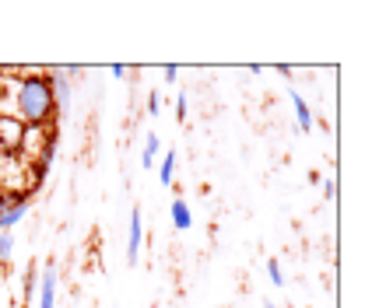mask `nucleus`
<instances>
[{
  "label": "nucleus",
  "mask_w": 365,
  "mask_h": 308,
  "mask_svg": "<svg viewBox=\"0 0 365 308\" xmlns=\"http://www.w3.org/2000/svg\"><path fill=\"white\" fill-rule=\"evenodd\" d=\"M292 105H295V120H299V127H302V130H313V112H309L306 98H302L295 88H292Z\"/></svg>",
  "instance_id": "obj_7"
},
{
  "label": "nucleus",
  "mask_w": 365,
  "mask_h": 308,
  "mask_svg": "<svg viewBox=\"0 0 365 308\" xmlns=\"http://www.w3.org/2000/svg\"><path fill=\"white\" fill-rule=\"evenodd\" d=\"M173 179H176V151H165V158L158 165V182L162 186H173Z\"/></svg>",
  "instance_id": "obj_9"
},
{
  "label": "nucleus",
  "mask_w": 365,
  "mask_h": 308,
  "mask_svg": "<svg viewBox=\"0 0 365 308\" xmlns=\"http://www.w3.org/2000/svg\"><path fill=\"white\" fill-rule=\"evenodd\" d=\"M11 256H14V238L11 231H0V266L11 263Z\"/></svg>",
  "instance_id": "obj_10"
},
{
  "label": "nucleus",
  "mask_w": 365,
  "mask_h": 308,
  "mask_svg": "<svg viewBox=\"0 0 365 308\" xmlns=\"http://www.w3.org/2000/svg\"><path fill=\"white\" fill-rule=\"evenodd\" d=\"M29 207H32L29 189H0V231H11L14 224H21Z\"/></svg>",
  "instance_id": "obj_2"
},
{
  "label": "nucleus",
  "mask_w": 365,
  "mask_h": 308,
  "mask_svg": "<svg viewBox=\"0 0 365 308\" xmlns=\"http://www.w3.org/2000/svg\"><path fill=\"white\" fill-rule=\"evenodd\" d=\"M21 287H25V298H29V294H36V287H39V270H36V266H29V270H25Z\"/></svg>",
  "instance_id": "obj_11"
},
{
  "label": "nucleus",
  "mask_w": 365,
  "mask_h": 308,
  "mask_svg": "<svg viewBox=\"0 0 365 308\" xmlns=\"http://www.w3.org/2000/svg\"><path fill=\"white\" fill-rule=\"evenodd\" d=\"M267 273H271L274 287H284V273H281V263H277V260H271V263H267Z\"/></svg>",
  "instance_id": "obj_12"
},
{
  "label": "nucleus",
  "mask_w": 365,
  "mask_h": 308,
  "mask_svg": "<svg viewBox=\"0 0 365 308\" xmlns=\"http://www.w3.org/2000/svg\"><path fill=\"white\" fill-rule=\"evenodd\" d=\"M56 95L49 74H21L14 91V112L25 127H46L56 116Z\"/></svg>",
  "instance_id": "obj_1"
},
{
  "label": "nucleus",
  "mask_w": 365,
  "mask_h": 308,
  "mask_svg": "<svg viewBox=\"0 0 365 308\" xmlns=\"http://www.w3.org/2000/svg\"><path fill=\"white\" fill-rule=\"evenodd\" d=\"M148 112H151V116L162 112V95H158V91H151V98H148Z\"/></svg>",
  "instance_id": "obj_14"
},
{
  "label": "nucleus",
  "mask_w": 365,
  "mask_h": 308,
  "mask_svg": "<svg viewBox=\"0 0 365 308\" xmlns=\"http://www.w3.org/2000/svg\"><path fill=\"white\" fill-rule=\"evenodd\" d=\"M169 214H173V224H176V228H180V231H186V228H190V224H193V214H190V207H186V203H182L180 196H176V200H173V207H169Z\"/></svg>",
  "instance_id": "obj_8"
},
{
  "label": "nucleus",
  "mask_w": 365,
  "mask_h": 308,
  "mask_svg": "<svg viewBox=\"0 0 365 308\" xmlns=\"http://www.w3.org/2000/svg\"><path fill=\"white\" fill-rule=\"evenodd\" d=\"M186 116H190V98H186V91H182L180 98H176V120H186Z\"/></svg>",
  "instance_id": "obj_13"
},
{
  "label": "nucleus",
  "mask_w": 365,
  "mask_h": 308,
  "mask_svg": "<svg viewBox=\"0 0 365 308\" xmlns=\"http://www.w3.org/2000/svg\"><path fill=\"white\" fill-rule=\"evenodd\" d=\"M323 196H327V200H334V196H337V182H334V179H327V182H323Z\"/></svg>",
  "instance_id": "obj_15"
},
{
  "label": "nucleus",
  "mask_w": 365,
  "mask_h": 308,
  "mask_svg": "<svg viewBox=\"0 0 365 308\" xmlns=\"http://www.w3.org/2000/svg\"><path fill=\"white\" fill-rule=\"evenodd\" d=\"M140 245H144V221H140V211H130V231H127V263L137 266L140 260Z\"/></svg>",
  "instance_id": "obj_3"
},
{
  "label": "nucleus",
  "mask_w": 365,
  "mask_h": 308,
  "mask_svg": "<svg viewBox=\"0 0 365 308\" xmlns=\"http://www.w3.org/2000/svg\"><path fill=\"white\" fill-rule=\"evenodd\" d=\"M158 151H162V137L148 133V140H144V151H140V169H155V158H158Z\"/></svg>",
  "instance_id": "obj_6"
},
{
  "label": "nucleus",
  "mask_w": 365,
  "mask_h": 308,
  "mask_svg": "<svg viewBox=\"0 0 365 308\" xmlns=\"http://www.w3.org/2000/svg\"><path fill=\"white\" fill-rule=\"evenodd\" d=\"M39 308H56V266H46L39 273Z\"/></svg>",
  "instance_id": "obj_4"
},
{
  "label": "nucleus",
  "mask_w": 365,
  "mask_h": 308,
  "mask_svg": "<svg viewBox=\"0 0 365 308\" xmlns=\"http://www.w3.org/2000/svg\"><path fill=\"white\" fill-rule=\"evenodd\" d=\"M264 308H277V305H271V302H267V305H264Z\"/></svg>",
  "instance_id": "obj_17"
},
{
  "label": "nucleus",
  "mask_w": 365,
  "mask_h": 308,
  "mask_svg": "<svg viewBox=\"0 0 365 308\" xmlns=\"http://www.w3.org/2000/svg\"><path fill=\"white\" fill-rule=\"evenodd\" d=\"M21 137H25V123L0 120V147H7V151H18V147H21Z\"/></svg>",
  "instance_id": "obj_5"
},
{
  "label": "nucleus",
  "mask_w": 365,
  "mask_h": 308,
  "mask_svg": "<svg viewBox=\"0 0 365 308\" xmlns=\"http://www.w3.org/2000/svg\"><path fill=\"white\" fill-rule=\"evenodd\" d=\"M162 74H165V81H169V85H173V81H176V78H180V67H173V63H169V67H165V70H162Z\"/></svg>",
  "instance_id": "obj_16"
}]
</instances>
